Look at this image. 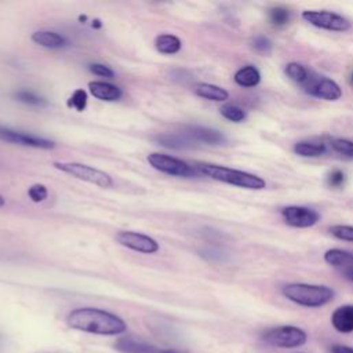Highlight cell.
Here are the masks:
<instances>
[{
    "label": "cell",
    "instance_id": "obj_1",
    "mask_svg": "<svg viewBox=\"0 0 353 353\" xmlns=\"http://www.w3.org/2000/svg\"><path fill=\"white\" fill-rule=\"evenodd\" d=\"M66 323L73 330L97 335H120L127 330L121 317L97 307H77L68 314Z\"/></svg>",
    "mask_w": 353,
    "mask_h": 353
},
{
    "label": "cell",
    "instance_id": "obj_2",
    "mask_svg": "<svg viewBox=\"0 0 353 353\" xmlns=\"http://www.w3.org/2000/svg\"><path fill=\"white\" fill-rule=\"evenodd\" d=\"M196 170L201 175H205L211 179H215L228 185H233L237 188L250 189V190H262L266 188V182L262 176L248 171L218 165V164H208V163L197 164Z\"/></svg>",
    "mask_w": 353,
    "mask_h": 353
},
{
    "label": "cell",
    "instance_id": "obj_3",
    "mask_svg": "<svg viewBox=\"0 0 353 353\" xmlns=\"http://www.w3.org/2000/svg\"><path fill=\"white\" fill-rule=\"evenodd\" d=\"M284 298L303 307H321L330 303L335 292L324 284L309 283H288L281 288Z\"/></svg>",
    "mask_w": 353,
    "mask_h": 353
},
{
    "label": "cell",
    "instance_id": "obj_4",
    "mask_svg": "<svg viewBox=\"0 0 353 353\" xmlns=\"http://www.w3.org/2000/svg\"><path fill=\"white\" fill-rule=\"evenodd\" d=\"M262 339L268 345L280 349H294L303 346L307 342V334L296 325H279L266 330L262 334Z\"/></svg>",
    "mask_w": 353,
    "mask_h": 353
},
{
    "label": "cell",
    "instance_id": "obj_5",
    "mask_svg": "<svg viewBox=\"0 0 353 353\" xmlns=\"http://www.w3.org/2000/svg\"><path fill=\"white\" fill-rule=\"evenodd\" d=\"M301 17L309 25L330 32H347L352 28V22L346 17L334 11L305 10Z\"/></svg>",
    "mask_w": 353,
    "mask_h": 353
},
{
    "label": "cell",
    "instance_id": "obj_6",
    "mask_svg": "<svg viewBox=\"0 0 353 353\" xmlns=\"http://www.w3.org/2000/svg\"><path fill=\"white\" fill-rule=\"evenodd\" d=\"M54 167L61 170L62 172H66L74 178H77V179L94 183L101 188H110L113 185V181L109 174H106L105 171H101L98 168H94L91 165H87V164L74 163V161H70V163L57 161V163H54Z\"/></svg>",
    "mask_w": 353,
    "mask_h": 353
},
{
    "label": "cell",
    "instance_id": "obj_7",
    "mask_svg": "<svg viewBox=\"0 0 353 353\" xmlns=\"http://www.w3.org/2000/svg\"><path fill=\"white\" fill-rule=\"evenodd\" d=\"M148 161L153 168L168 175L193 176L197 172V170L189 165L186 161L163 153H150L148 156Z\"/></svg>",
    "mask_w": 353,
    "mask_h": 353
},
{
    "label": "cell",
    "instance_id": "obj_8",
    "mask_svg": "<svg viewBox=\"0 0 353 353\" xmlns=\"http://www.w3.org/2000/svg\"><path fill=\"white\" fill-rule=\"evenodd\" d=\"M303 90L319 99L324 101H338L342 97V88L339 84L325 76H317V74H310L309 80L303 84Z\"/></svg>",
    "mask_w": 353,
    "mask_h": 353
},
{
    "label": "cell",
    "instance_id": "obj_9",
    "mask_svg": "<svg viewBox=\"0 0 353 353\" xmlns=\"http://www.w3.org/2000/svg\"><path fill=\"white\" fill-rule=\"evenodd\" d=\"M281 218L283 221L291 226V228H299L306 229L314 226L321 215L314 208L306 207V205H287L281 210Z\"/></svg>",
    "mask_w": 353,
    "mask_h": 353
},
{
    "label": "cell",
    "instance_id": "obj_10",
    "mask_svg": "<svg viewBox=\"0 0 353 353\" xmlns=\"http://www.w3.org/2000/svg\"><path fill=\"white\" fill-rule=\"evenodd\" d=\"M0 139L15 143V145H22V146H30V148H39V149H52L55 146L54 141L33 135V134H26L22 131H17L8 127L0 125Z\"/></svg>",
    "mask_w": 353,
    "mask_h": 353
},
{
    "label": "cell",
    "instance_id": "obj_11",
    "mask_svg": "<svg viewBox=\"0 0 353 353\" xmlns=\"http://www.w3.org/2000/svg\"><path fill=\"white\" fill-rule=\"evenodd\" d=\"M116 240L123 247H127L142 254H154L159 251V243L154 239L142 233L123 230L116 234Z\"/></svg>",
    "mask_w": 353,
    "mask_h": 353
},
{
    "label": "cell",
    "instance_id": "obj_12",
    "mask_svg": "<svg viewBox=\"0 0 353 353\" xmlns=\"http://www.w3.org/2000/svg\"><path fill=\"white\" fill-rule=\"evenodd\" d=\"M185 135H188L194 142H201L205 145L218 146V145L226 143V137L221 131L210 128V127L189 125V127H186Z\"/></svg>",
    "mask_w": 353,
    "mask_h": 353
},
{
    "label": "cell",
    "instance_id": "obj_13",
    "mask_svg": "<svg viewBox=\"0 0 353 353\" xmlns=\"http://www.w3.org/2000/svg\"><path fill=\"white\" fill-rule=\"evenodd\" d=\"M331 324L341 334L353 332V305L338 306L331 314Z\"/></svg>",
    "mask_w": 353,
    "mask_h": 353
},
{
    "label": "cell",
    "instance_id": "obj_14",
    "mask_svg": "<svg viewBox=\"0 0 353 353\" xmlns=\"http://www.w3.org/2000/svg\"><path fill=\"white\" fill-rule=\"evenodd\" d=\"M88 90L91 92V95H94L95 98L101 99V101H117L121 97V90L110 83L106 81H90L88 83Z\"/></svg>",
    "mask_w": 353,
    "mask_h": 353
},
{
    "label": "cell",
    "instance_id": "obj_15",
    "mask_svg": "<svg viewBox=\"0 0 353 353\" xmlns=\"http://www.w3.org/2000/svg\"><path fill=\"white\" fill-rule=\"evenodd\" d=\"M114 347L121 353H157V349L153 345L131 336L119 338L114 343Z\"/></svg>",
    "mask_w": 353,
    "mask_h": 353
},
{
    "label": "cell",
    "instance_id": "obj_16",
    "mask_svg": "<svg viewBox=\"0 0 353 353\" xmlns=\"http://www.w3.org/2000/svg\"><path fill=\"white\" fill-rule=\"evenodd\" d=\"M233 79L237 85L244 88H252L261 83V72L254 65H245L234 73Z\"/></svg>",
    "mask_w": 353,
    "mask_h": 353
},
{
    "label": "cell",
    "instance_id": "obj_17",
    "mask_svg": "<svg viewBox=\"0 0 353 353\" xmlns=\"http://www.w3.org/2000/svg\"><path fill=\"white\" fill-rule=\"evenodd\" d=\"M193 90L196 95L208 101L223 102L229 98V92L225 88L215 84H210V83H197Z\"/></svg>",
    "mask_w": 353,
    "mask_h": 353
},
{
    "label": "cell",
    "instance_id": "obj_18",
    "mask_svg": "<svg viewBox=\"0 0 353 353\" xmlns=\"http://www.w3.org/2000/svg\"><path fill=\"white\" fill-rule=\"evenodd\" d=\"M154 141L164 146V148H168V149H189V148H193L194 145V141H192L188 135H182V134H161V135H157L154 138Z\"/></svg>",
    "mask_w": 353,
    "mask_h": 353
},
{
    "label": "cell",
    "instance_id": "obj_19",
    "mask_svg": "<svg viewBox=\"0 0 353 353\" xmlns=\"http://www.w3.org/2000/svg\"><path fill=\"white\" fill-rule=\"evenodd\" d=\"M324 261L334 268H353V252L342 248H330L324 252Z\"/></svg>",
    "mask_w": 353,
    "mask_h": 353
},
{
    "label": "cell",
    "instance_id": "obj_20",
    "mask_svg": "<svg viewBox=\"0 0 353 353\" xmlns=\"http://www.w3.org/2000/svg\"><path fill=\"white\" fill-rule=\"evenodd\" d=\"M294 153L301 157H320L327 153V145L313 141H298L294 148Z\"/></svg>",
    "mask_w": 353,
    "mask_h": 353
},
{
    "label": "cell",
    "instance_id": "obj_21",
    "mask_svg": "<svg viewBox=\"0 0 353 353\" xmlns=\"http://www.w3.org/2000/svg\"><path fill=\"white\" fill-rule=\"evenodd\" d=\"M32 40L46 48H61L66 46L65 37L51 30H37L32 34Z\"/></svg>",
    "mask_w": 353,
    "mask_h": 353
},
{
    "label": "cell",
    "instance_id": "obj_22",
    "mask_svg": "<svg viewBox=\"0 0 353 353\" xmlns=\"http://www.w3.org/2000/svg\"><path fill=\"white\" fill-rule=\"evenodd\" d=\"M154 46H156L157 51L161 54H175L181 50L182 43L176 36L165 33V34H160L156 37Z\"/></svg>",
    "mask_w": 353,
    "mask_h": 353
},
{
    "label": "cell",
    "instance_id": "obj_23",
    "mask_svg": "<svg viewBox=\"0 0 353 353\" xmlns=\"http://www.w3.org/2000/svg\"><path fill=\"white\" fill-rule=\"evenodd\" d=\"M284 73L287 74V77L290 80H292L298 84H302V85L309 80V77L312 74V72L305 65H302L299 62H288L284 68Z\"/></svg>",
    "mask_w": 353,
    "mask_h": 353
},
{
    "label": "cell",
    "instance_id": "obj_24",
    "mask_svg": "<svg viewBox=\"0 0 353 353\" xmlns=\"http://www.w3.org/2000/svg\"><path fill=\"white\" fill-rule=\"evenodd\" d=\"M219 112H221V114L226 120H229L232 123H241V121H244L247 119V112L243 108H240V106H237L234 103H225V105H222Z\"/></svg>",
    "mask_w": 353,
    "mask_h": 353
},
{
    "label": "cell",
    "instance_id": "obj_25",
    "mask_svg": "<svg viewBox=\"0 0 353 353\" xmlns=\"http://www.w3.org/2000/svg\"><path fill=\"white\" fill-rule=\"evenodd\" d=\"M290 19H291V12L285 7L277 6L269 10V21L274 26H285L290 22Z\"/></svg>",
    "mask_w": 353,
    "mask_h": 353
},
{
    "label": "cell",
    "instance_id": "obj_26",
    "mask_svg": "<svg viewBox=\"0 0 353 353\" xmlns=\"http://www.w3.org/2000/svg\"><path fill=\"white\" fill-rule=\"evenodd\" d=\"M331 148L335 153L346 157L353 159V141L347 138H335L331 141Z\"/></svg>",
    "mask_w": 353,
    "mask_h": 353
},
{
    "label": "cell",
    "instance_id": "obj_27",
    "mask_svg": "<svg viewBox=\"0 0 353 353\" xmlns=\"http://www.w3.org/2000/svg\"><path fill=\"white\" fill-rule=\"evenodd\" d=\"M14 97L17 98V101H19L22 103H26V105H33V106H44V105H47L46 99H43L41 97H39L34 92L28 91V90L17 91L14 94Z\"/></svg>",
    "mask_w": 353,
    "mask_h": 353
},
{
    "label": "cell",
    "instance_id": "obj_28",
    "mask_svg": "<svg viewBox=\"0 0 353 353\" xmlns=\"http://www.w3.org/2000/svg\"><path fill=\"white\" fill-rule=\"evenodd\" d=\"M328 230H330V233H331L335 239L353 243V225L336 223V225L330 226Z\"/></svg>",
    "mask_w": 353,
    "mask_h": 353
},
{
    "label": "cell",
    "instance_id": "obj_29",
    "mask_svg": "<svg viewBox=\"0 0 353 353\" xmlns=\"http://www.w3.org/2000/svg\"><path fill=\"white\" fill-rule=\"evenodd\" d=\"M68 106L74 108L77 112H83L87 106V92L81 88L76 90L68 99Z\"/></svg>",
    "mask_w": 353,
    "mask_h": 353
},
{
    "label": "cell",
    "instance_id": "obj_30",
    "mask_svg": "<svg viewBox=\"0 0 353 353\" xmlns=\"http://www.w3.org/2000/svg\"><path fill=\"white\" fill-rule=\"evenodd\" d=\"M251 46H252V48H254L256 52L263 54V55L270 54L272 50H273V43H272V40H270L269 37H266V36H262V34L255 36V37L252 39V41H251Z\"/></svg>",
    "mask_w": 353,
    "mask_h": 353
},
{
    "label": "cell",
    "instance_id": "obj_31",
    "mask_svg": "<svg viewBox=\"0 0 353 353\" xmlns=\"http://www.w3.org/2000/svg\"><path fill=\"white\" fill-rule=\"evenodd\" d=\"M345 182H346V175L342 170L334 168L327 174V185L330 188H334V189L342 188L345 185Z\"/></svg>",
    "mask_w": 353,
    "mask_h": 353
},
{
    "label": "cell",
    "instance_id": "obj_32",
    "mask_svg": "<svg viewBox=\"0 0 353 353\" xmlns=\"http://www.w3.org/2000/svg\"><path fill=\"white\" fill-rule=\"evenodd\" d=\"M28 196L30 197L32 201L34 203H40V201H44L48 196V192H47V188L41 183H34L32 185L29 189H28Z\"/></svg>",
    "mask_w": 353,
    "mask_h": 353
},
{
    "label": "cell",
    "instance_id": "obj_33",
    "mask_svg": "<svg viewBox=\"0 0 353 353\" xmlns=\"http://www.w3.org/2000/svg\"><path fill=\"white\" fill-rule=\"evenodd\" d=\"M90 70L97 74V76H101V77H108V79H112L114 76L113 70L106 66V65H102V63H91L90 65Z\"/></svg>",
    "mask_w": 353,
    "mask_h": 353
},
{
    "label": "cell",
    "instance_id": "obj_34",
    "mask_svg": "<svg viewBox=\"0 0 353 353\" xmlns=\"http://www.w3.org/2000/svg\"><path fill=\"white\" fill-rule=\"evenodd\" d=\"M331 353H353V347L347 345H334Z\"/></svg>",
    "mask_w": 353,
    "mask_h": 353
},
{
    "label": "cell",
    "instance_id": "obj_35",
    "mask_svg": "<svg viewBox=\"0 0 353 353\" xmlns=\"http://www.w3.org/2000/svg\"><path fill=\"white\" fill-rule=\"evenodd\" d=\"M4 203H6V201H4V199H3V196H1V194H0V207H3V205H4Z\"/></svg>",
    "mask_w": 353,
    "mask_h": 353
},
{
    "label": "cell",
    "instance_id": "obj_36",
    "mask_svg": "<svg viewBox=\"0 0 353 353\" xmlns=\"http://www.w3.org/2000/svg\"><path fill=\"white\" fill-rule=\"evenodd\" d=\"M349 81H350V84L353 85V70H352V73H350V77H349Z\"/></svg>",
    "mask_w": 353,
    "mask_h": 353
},
{
    "label": "cell",
    "instance_id": "obj_37",
    "mask_svg": "<svg viewBox=\"0 0 353 353\" xmlns=\"http://www.w3.org/2000/svg\"><path fill=\"white\" fill-rule=\"evenodd\" d=\"M160 353H178V352H174V350H163Z\"/></svg>",
    "mask_w": 353,
    "mask_h": 353
},
{
    "label": "cell",
    "instance_id": "obj_38",
    "mask_svg": "<svg viewBox=\"0 0 353 353\" xmlns=\"http://www.w3.org/2000/svg\"><path fill=\"white\" fill-rule=\"evenodd\" d=\"M350 274H352V279H353V270H352V272H350Z\"/></svg>",
    "mask_w": 353,
    "mask_h": 353
}]
</instances>
